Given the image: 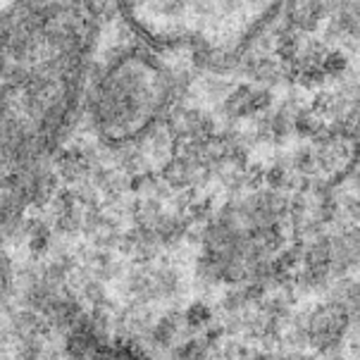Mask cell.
Masks as SVG:
<instances>
[{
	"instance_id": "obj_1",
	"label": "cell",
	"mask_w": 360,
	"mask_h": 360,
	"mask_svg": "<svg viewBox=\"0 0 360 360\" xmlns=\"http://www.w3.org/2000/svg\"><path fill=\"white\" fill-rule=\"evenodd\" d=\"M96 34L94 0H15L0 12V217L70 129Z\"/></svg>"
},
{
	"instance_id": "obj_2",
	"label": "cell",
	"mask_w": 360,
	"mask_h": 360,
	"mask_svg": "<svg viewBox=\"0 0 360 360\" xmlns=\"http://www.w3.org/2000/svg\"><path fill=\"white\" fill-rule=\"evenodd\" d=\"M169 77L150 55L129 51L108 65L91 94V120L108 143L143 139L169 103Z\"/></svg>"
},
{
	"instance_id": "obj_3",
	"label": "cell",
	"mask_w": 360,
	"mask_h": 360,
	"mask_svg": "<svg viewBox=\"0 0 360 360\" xmlns=\"http://www.w3.org/2000/svg\"><path fill=\"white\" fill-rule=\"evenodd\" d=\"M131 29L155 46H186L203 34V0H117Z\"/></svg>"
}]
</instances>
